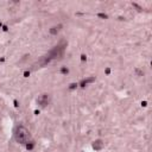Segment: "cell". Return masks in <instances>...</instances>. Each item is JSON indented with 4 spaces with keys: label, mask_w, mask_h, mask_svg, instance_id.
Listing matches in <instances>:
<instances>
[{
    "label": "cell",
    "mask_w": 152,
    "mask_h": 152,
    "mask_svg": "<svg viewBox=\"0 0 152 152\" xmlns=\"http://www.w3.org/2000/svg\"><path fill=\"white\" fill-rule=\"evenodd\" d=\"M14 138L20 144H27L30 140V133L24 126H18L14 132Z\"/></svg>",
    "instance_id": "1"
}]
</instances>
